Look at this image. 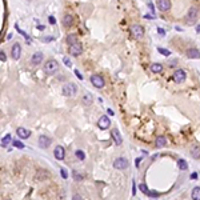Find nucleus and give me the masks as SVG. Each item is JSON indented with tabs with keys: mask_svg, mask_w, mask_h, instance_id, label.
Returning <instances> with one entry per match:
<instances>
[{
	"mask_svg": "<svg viewBox=\"0 0 200 200\" xmlns=\"http://www.w3.org/2000/svg\"><path fill=\"white\" fill-rule=\"evenodd\" d=\"M43 71H44L47 75H53L59 71V63L53 59H49L48 62H45L44 67H43Z\"/></svg>",
	"mask_w": 200,
	"mask_h": 200,
	"instance_id": "obj_1",
	"label": "nucleus"
},
{
	"mask_svg": "<svg viewBox=\"0 0 200 200\" xmlns=\"http://www.w3.org/2000/svg\"><path fill=\"white\" fill-rule=\"evenodd\" d=\"M129 31H131L132 38L138 39V40L144 36V28H143L140 24H132L131 27H129Z\"/></svg>",
	"mask_w": 200,
	"mask_h": 200,
	"instance_id": "obj_2",
	"label": "nucleus"
},
{
	"mask_svg": "<svg viewBox=\"0 0 200 200\" xmlns=\"http://www.w3.org/2000/svg\"><path fill=\"white\" fill-rule=\"evenodd\" d=\"M62 90H63L62 92H63L64 96L71 97V96H75L76 95V92H77V87H76V84H73V83H68V84H66V86L63 87Z\"/></svg>",
	"mask_w": 200,
	"mask_h": 200,
	"instance_id": "obj_3",
	"label": "nucleus"
},
{
	"mask_svg": "<svg viewBox=\"0 0 200 200\" xmlns=\"http://www.w3.org/2000/svg\"><path fill=\"white\" fill-rule=\"evenodd\" d=\"M197 15H199V10H197L196 7H191L190 11L187 12V17H186L187 23H188V24H193L197 19Z\"/></svg>",
	"mask_w": 200,
	"mask_h": 200,
	"instance_id": "obj_4",
	"label": "nucleus"
},
{
	"mask_svg": "<svg viewBox=\"0 0 200 200\" xmlns=\"http://www.w3.org/2000/svg\"><path fill=\"white\" fill-rule=\"evenodd\" d=\"M172 79L175 83H183L184 80L187 79V73L184 69H176L175 73H173L172 76Z\"/></svg>",
	"mask_w": 200,
	"mask_h": 200,
	"instance_id": "obj_5",
	"label": "nucleus"
},
{
	"mask_svg": "<svg viewBox=\"0 0 200 200\" xmlns=\"http://www.w3.org/2000/svg\"><path fill=\"white\" fill-rule=\"evenodd\" d=\"M156 5L162 12H167L171 10V0H156Z\"/></svg>",
	"mask_w": 200,
	"mask_h": 200,
	"instance_id": "obj_6",
	"label": "nucleus"
},
{
	"mask_svg": "<svg viewBox=\"0 0 200 200\" xmlns=\"http://www.w3.org/2000/svg\"><path fill=\"white\" fill-rule=\"evenodd\" d=\"M90 80L93 84V87H96V88H103L104 87V79L100 75H92Z\"/></svg>",
	"mask_w": 200,
	"mask_h": 200,
	"instance_id": "obj_7",
	"label": "nucleus"
},
{
	"mask_svg": "<svg viewBox=\"0 0 200 200\" xmlns=\"http://www.w3.org/2000/svg\"><path fill=\"white\" fill-rule=\"evenodd\" d=\"M128 167V160L124 158H117L114 162V168L116 169H125Z\"/></svg>",
	"mask_w": 200,
	"mask_h": 200,
	"instance_id": "obj_8",
	"label": "nucleus"
},
{
	"mask_svg": "<svg viewBox=\"0 0 200 200\" xmlns=\"http://www.w3.org/2000/svg\"><path fill=\"white\" fill-rule=\"evenodd\" d=\"M97 125H99L100 129H107V128H110V125H111L110 117L105 116V115H103V116H100L99 121H97Z\"/></svg>",
	"mask_w": 200,
	"mask_h": 200,
	"instance_id": "obj_9",
	"label": "nucleus"
},
{
	"mask_svg": "<svg viewBox=\"0 0 200 200\" xmlns=\"http://www.w3.org/2000/svg\"><path fill=\"white\" fill-rule=\"evenodd\" d=\"M39 147L40 148H43V149H45V148H48L49 145H51V139L48 138V136H45V135H40L39 136Z\"/></svg>",
	"mask_w": 200,
	"mask_h": 200,
	"instance_id": "obj_10",
	"label": "nucleus"
},
{
	"mask_svg": "<svg viewBox=\"0 0 200 200\" xmlns=\"http://www.w3.org/2000/svg\"><path fill=\"white\" fill-rule=\"evenodd\" d=\"M83 52V45L80 43H76V44L69 45V53L72 56H79L80 53Z\"/></svg>",
	"mask_w": 200,
	"mask_h": 200,
	"instance_id": "obj_11",
	"label": "nucleus"
},
{
	"mask_svg": "<svg viewBox=\"0 0 200 200\" xmlns=\"http://www.w3.org/2000/svg\"><path fill=\"white\" fill-rule=\"evenodd\" d=\"M53 155H55L56 160H63L66 158V151H64V148L62 145H56L55 149H53Z\"/></svg>",
	"mask_w": 200,
	"mask_h": 200,
	"instance_id": "obj_12",
	"label": "nucleus"
},
{
	"mask_svg": "<svg viewBox=\"0 0 200 200\" xmlns=\"http://www.w3.org/2000/svg\"><path fill=\"white\" fill-rule=\"evenodd\" d=\"M21 55V47L19 43H15L14 45H12V49H11V56H12V59H15V60H17V59L20 58Z\"/></svg>",
	"mask_w": 200,
	"mask_h": 200,
	"instance_id": "obj_13",
	"label": "nucleus"
},
{
	"mask_svg": "<svg viewBox=\"0 0 200 200\" xmlns=\"http://www.w3.org/2000/svg\"><path fill=\"white\" fill-rule=\"evenodd\" d=\"M43 58H44V55H43L42 52H35L31 58V63L34 66H39V64L43 62Z\"/></svg>",
	"mask_w": 200,
	"mask_h": 200,
	"instance_id": "obj_14",
	"label": "nucleus"
},
{
	"mask_svg": "<svg viewBox=\"0 0 200 200\" xmlns=\"http://www.w3.org/2000/svg\"><path fill=\"white\" fill-rule=\"evenodd\" d=\"M186 55L190 59H200V51L196 48H188L186 51Z\"/></svg>",
	"mask_w": 200,
	"mask_h": 200,
	"instance_id": "obj_15",
	"label": "nucleus"
},
{
	"mask_svg": "<svg viewBox=\"0 0 200 200\" xmlns=\"http://www.w3.org/2000/svg\"><path fill=\"white\" fill-rule=\"evenodd\" d=\"M49 177V172L48 171H45V169H38V172H36V177L35 179L39 180V182H42V180H45Z\"/></svg>",
	"mask_w": 200,
	"mask_h": 200,
	"instance_id": "obj_16",
	"label": "nucleus"
},
{
	"mask_svg": "<svg viewBox=\"0 0 200 200\" xmlns=\"http://www.w3.org/2000/svg\"><path fill=\"white\" fill-rule=\"evenodd\" d=\"M16 134H17V136L20 139H28L29 136H31V132L28 131V129H25V128H23V127H19L16 129Z\"/></svg>",
	"mask_w": 200,
	"mask_h": 200,
	"instance_id": "obj_17",
	"label": "nucleus"
},
{
	"mask_svg": "<svg viewBox=\"0 0 200 200\" xmlns=\"http://www.w3.org/2000/svg\"><path fill=\"white\" fill-rule=\"evenodd\" d=\"M111 136H112V139H114V142L116 143L117 145H120L121 143H123V138H121L120 132L117 131V129H112V132H111Z\"/></svg>",
	"mask_w": 200,
	"mask_h": 200,
	"instance_id": "obj_18",
	"label": "nucleus"
},
{
	"mask_svg": "<svg viewBox=\"0 0 200 200\" xmlns=\"http://www.w3.org/2000/svg\"><path fill=\"white\" fill-rule=\"evenodd\" d=\"M139 188H140V191H142V192H144V193H147V195H148V196H151V197H156L159 195L158 192H153V191H149L148 190V187L145 186L144 183H142L140 184V186H139Z\"/></svg>",
	"mask_w": 200,
	"mask_h": 200,
	"instance_id": "obj_19",
	"label": "nucleus"
},
{
	"mask_svg": "<svg viewBox=\"0 0 200 200\" xmlns=\"http://www.w3.org/2000/svg\"><path fill=\"white\" fill-rule=\"evenodd\" d=\"M72 24H73L72 15L66 14L64 16H63V25H64V27H72Z\"/></svg>",
	"mask_w": 200,
	"mask_h": 200,
	"instance_id": "obj_20",
	"label": "nucleus"
},
{
	"mask_svg": "<svg viewBox=\"0 0 200 200\" xmlns=\"http://www.w3.org/2000/svg\"><path fill=\"white\" fill-rule=\"evenodd\" d=\"M151 71L153 73H160V72H163V64H160V63H153V64H151Z\"/></svg>",
	"mask_w": 200,
	"mask_h": 200,
	"instance_id": "obj_21",
	"label": "nucleus"
},
{
	"mask_svg": "<svg viewBox=\"0 0 200 200\" xmlns=\"http://www.w3.org/2000/svg\"><path fill=\"white\" fill-rule=\"evenodd\" d=\"M155 143H156V147H158V148H163V147H166V144H167V139L164 138V136H158Z\"/></svg>",
	"mask_w": 200,
	"mask_h": 200,
	"instance_id": "obj_22",
	"label": "nucleus"
},
{
	"mask_svg": "<svg viewBox=\"0 0 200 200\" xmlns=\"http://www.w3.org/2000/svg\"><path fill=\"white\" fill-rule=\"evenodd\" d=\"M191 156L193 159H200V147L192 145V148H191Z\"/></svg>",
	"mask_w": 200,
	"mask_h": 200,
	"instance_id": "obj_23",
	"label": "nucleus"
},
{
	"mask_svg": "<svg viewBox=\"0 0 200 200\" xmlns=\"http://www.w3.org/2000/svg\"><path fill=\"white\" fill-rule=\"evenodd\" d=\"M67 43H68L69 45H72V44H76V43H79L77 42V35L75 34H71L67 36Z\"/></svg>",
	"mask_w": 200,
	"mask_h": 200,
	"instance_id": "obj_24",
	"label": "nucleus"
},
{
	"mask_svg": "<svg viewBox=\"0 0 200 200\" xmlns=\"http://www.w3.org/2000/svg\"><path fill=\"white\" fill-rule=\"evenodd\" d=\"M191 196H192V200H200V187H195L191 192Z\"/></svg>",
	"mask_w": 200,
	"mask_h": 200,
	"instance_id": "obj_25",
	"label": "nucleus"
},
{
	"mask_svg": "<svg viewBox=\"0 0 200 200\" xmlns=\"http://www.w3.org/2000/svg\"><path fill=\"white\" fill-rule=\"evenodd\" d=\"M83 103L86 104V105H90V104H92V96H91V93H84L83 96Z\"/></svg>",
	"mask_w": 200,
	"mask_h": 200,
	"instance_id": "obj_26",
	"label": "nucleus"
},
{
	"mask_svg": "<svg viewBox=\"0 0 200 200\" xmlns=\"http://www.w3.org/2000/svg\"><path fill=\"white\" fill-rule=\"evenodd\" d=\"M177 167H179V169H182V171H186V169L188 168L187 162L184 159H179V160H177Z\"/></svg>",
	"mask_w": 200,
	"mask_h": 200,
	"instance_id": "obj_27",
	"label": "nucleus"
},
{
	"mask_svg": "<svg viewBox=\"0 0 200 200\" xmlns=\"http://www.w3.org/2000/svg\"><path fill=\"white\" fill-rule=\"evenodd\" d=\"M10 143H11V135L8 134V135H5V138L1 139V147H7Z\"/></svg>",
	"mask_w": 200,
	"mask_h": 200,
	"instance_id": "obj_28",
	"label": "nucleus"
},
{
	"mask_svg": "<svg viewBox=\"0 0 200 200\" xmlns=\"http://www.w3.org/2000/svg\"><path fill=\"white\" fill-rule=\"evenodd\" d=\"M75 153H76V158L80 159V160H84V159H86V155H84V152H83V151H80V149H77V151H76Z\"/></svg>",
	"mask_w": 200,
	"mask_h": 200,
	"instance_id": "obj_29",
	"label": "nucleus"
},
{
	"mask_svg": "<svg viewBox=\"0 0 200 200\" xmlns=\"http://www.w3.org/2000/svg\"><path fill=\"white\" fill-rule=\"evenodd\" d=\"M12 144H14V147H16V148H20V149L24 148V144H23V143H21L20 140H15V142L12 143Z\"/></svg>",
	"mask_w": 200,
	"mask_h": 200,
	"instance_id": "obj_30",
	"label": "nucleus"
},
{
	"mask_svg": "<svg viewBox=\"0 0 200 200\" xmlns=\"http://www.w3.org/2000/svg\"><path fill=\"white\" fill-rule=\"evenodd\" d=\"M158 51L162 53V55H164V56H169L171 55V52L168 51V49H164V48H158Z\"/></svg>",
	"mask_w": 200,
	"mask_h": 200,
	"instance_id": "obj_31",
	"label": "nucleus"
},
{
	"mask_svg": "<svg viewBox=\"0 0 200 200\" xmlns=\"http://www.w3.org/2000/svg\"><path fill=\"white\" fill-rule=\"evenodd\" d=\"M60 173H62V176H63V179H67V177H68V173H67L66 168H62V169H60Z\"/></svg>",
	"mask_w": 200,
	"mask_h": 200,
	"instance_id": "obj_32",
	"label": "nucleus"
},
{
	"mask_svg": "<svg viewBox=\"0 0 200 200\" xmlns=\"http://www.w3.org/2000/svg\"><path fill=\"white\" fill-rule=\"evenodd\" d=\"M73 179L76 180V182H79V180H82V175H79V172H73Z\"/></svg>",
	"mask_w": 200,
	"mask_h": 200,
	"instance_id": "obj_33",
	"label": "nucleus"
},
{
	"mask_svg": "<svg viewBox=\"0 0 200 200\" xmlns=\"http://www.w3.org/2000/svg\"><path fill=\"white\" fill-rule=\"evenodd\" d=\"M0 60H1V62H5V60H7V56H5L4 51H0Z\"/></svg>",
	"mask_w": 200,
	"mask_h": 200,
	"instance_id": "obj_34",
	"label": "nucleus"
},
{
	"mask_svg": "<svg viewBox=\"0 0 200 200\" xmlns=\"http://www.w3.org/2000/svg\"><path fill=\"white\" fill-rule=\"evenodd\" d=\"M63 60H64V64H66L67 67H71V66H72V63H71V60H68V58H64Z\"/></svg>",
	"mask_w": 200,
	"mask_h": 200,
	"instance_id": "obj_35",
	"label": "nucleus"
},
{
	"mask_svg": "<svg viewBox=\"0 0 200 200\" xmlns=\"http://www.w3.org/2000/svg\"><path fill=\"white\" fill-rule=\"evenodd\" d=\"M72 200H82V196H80L79 193H75L72 196Z\"/></svg>",
	"mask_w": 200,
	"mask_h": 200,
	"instance_id": "obj_36",
	"label": "nucleus"
},
{
	"mask_svg": "<svg viewBox=\"0 0 200 200\" xmlns=\"http://www.w3.org/2000/svg\"><path fill=\"white\" fill-rule=\"evenodd\" d=\"M132 186H134V187H132V195L135 196V195H136V184H135V182L132 183Z\"/></svg>",
	"mask_w": 200,
	"mask_h": 200,
	"instance_id": "obj_37",
	"label": "nucleus"
},
{
	"mask_svg": "<svg viewBox=\"0 0 200 200\" xmlns=\"http://www.w3.org/2000/svg\"><path fill=\"white\" fill-rule=\"evenodd\" d=\"M75 75H76V76H77V77H79V79H80V80L83 79V76H82V73H80V72H79V71H77V69H75Z\"/></svg>",
	"mask_w": 200,
	"mask_h": 200,
	"instance_id": "obj_38",
	"label": "nucleus"
},
{
	"mask_svg": "<svg viewBox=\"0 0 200 200\" xmlns=\"http://www.w3.org/2000/svg\"><path fill=\"white\" fill-rule=\"evenodd\" d=\"M49 23H51V24H55L56 23V20H55V17L53 16H49Z\"/></svg>",
	"mask_w": 200,
	"mask_h": 200,
	"instance_id": "obj_39",
	"label": "nucleus"
},
{
	"mask_svg": "<svg viewBox=\"0 0 200 200\" xmlns=\"http://www.w3.org/2000/svg\"><path fill=\"white\" fill-rule=\"evenodd\" d=\"M158 32H159L160 35H166V31H164V29H162V28H159Z\"/></svg>",
	"mask_w": 200,
	"mask_h": 200,
	"instance_id": "obj_40",
	"label": "nucleus"
},
{
	"mask_svg": "<svg viewBox=\"0 0 200 200\" xmlns=\"http://www.w3.org/2000/svg\"><path fill=\"white\" fill-rule=\"evenodd\" d=\"M107 112H108V115H112V116H114V115H115V112H114V111H112V110H111V108H108V110H107Z\"/></svg>",
	"mask_w": 200,
	"mask_h": 200,
	"instance_id": "obj_41",
	"label": "nucleus"
},
{
	"mask_svg": "<svg viewBox=\"0 0 200 200\" xmlns=\"http://www.w3.org/2000/svg\"><path fill=\"white\" fill-rule=\"evenodd\" d=\"M196 177H197V173L196 172H193L192 175H191V179H196Z\"/></svg>",
	"mask_w": 200,
	"mask_h": 200,
	"instance_id": "obj_42",
	"label": "nucleus"
},
{
	"mask_svg": "<svg viewBox=\"0 0 200 200\" xmlns=\"http://www.w3.org/2000/svg\"><path fill=\"white\" fill-rule=\"evenodd\" d=\"M196 32H199V34H200V24L196 27Z\"/></svg>",
	"mask_w": 200,
	"mask_h": 200,
	"instance_id": "obj_43",
	"label": "nucleus"
},
{
	"mask_svg": "<svg viewBox=\"0 0 200 200\" xmlns=\"http://www.w3.org/2000/svg\"><path fill=\"white\" fill-rule=\"evenodd\" d=\"M7 200H10V199H7Z\"/></svg>",
	"mask_w": 200,
	"mask_h": 200,
	"instance_id": "obj_44",
	"label": "nucleus"
}]
</instances>
